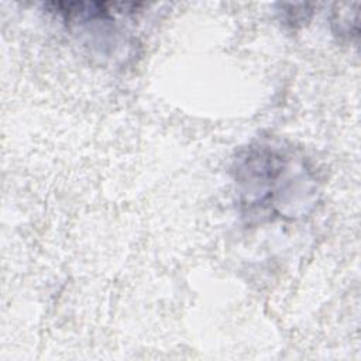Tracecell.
I'll list each match as a JSON object with an SVG mask.
<instances>
[{"label":"cell","mask_w":361,"mask_h":361,"mask_svg":"<svg viewBox=\"0 0 361 361\" xmlns=\"http://www.w3.org/2000/svg\"><path fill=\"white\" fill-rule=\"evenodd\" d=\"M233 169L244 214L259 221L305 213L316 192L305 162L278 144L248 145L235 158Z\"/></svg>","instance_id":"obj_1"}]
</instances>
